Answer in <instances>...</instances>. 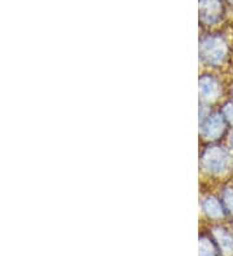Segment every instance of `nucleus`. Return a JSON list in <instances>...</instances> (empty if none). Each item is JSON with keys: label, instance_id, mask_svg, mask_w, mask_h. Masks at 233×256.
Returning <instances> with one entry per match:
<instances>
[{"label": "nucleus", "instance_id": "7ed1b4c3", "mask_svg": "<svg viewBox=\"0 0 233 256\" xmlns=\"http://www.w3.org/2000/svg\"><path fill=\"white\" fill-rule=\"evenodd\" d=\"M225 118L223 114H211L206 119L201 128L202 138L206 140H216L224 134L225 131Z\"/></svg>", "mask_w": 233, "mask_h": 256}, {"label": "nucleus", "instance_id": "39448f33", "mask_svg": "<svg viewBox=\"0 0 233 256\" xmlns=\"http://www.w3.org/2000/svg\"><path fill=\"white\" fill-rule=\"evenodd\" d=\"M214 237L224 255H233V237L229 232L223 228H216L214 229Z\"/></svg>", "mask_w": 233, "mask_h": 256}, {"label": "nucleus", "instance_id": "20e7f679", "mask_svg": "<svg viewBox=\"0 0 233 256\" xmlns=\"http://www.w3.org/2000/svg\"><path fill=\"white\" fill-rule=\"evenodd\" d=\"M199 94L206 101H215L220 94L219 83L212 76L205 75L199 79Z\"/></svg>", "mask_w": 233, "mask_h": 256}, {"label": "nucleus", "instance_id": "6e6552de", "mask_svg": "<svg viewBox=\"0 0 233 256\" xmlns=\"http://www.w3.org/2000/svg\"><path fill=\"white\" fill-rule=\"evenodd\" d=\"M223 200L224 204H225V208L233 215V189H227L224 192Z\"/></svg>", "mask_w": 233, "mask_h": 256}, {"label": "nucleus", "instance_id": "1a4fd4ad", "mask_svg": "<svg viewBox=\"0 0 233 256\" xmlns=\"http://www.w3.org/2000/svg\"><path fill=\"white\" fill-rule=\"evenodd\" d=\"M223 116L229 124L233 126V104H227L223 109Z\"/></svg>", "mask_w": 233, "mask_h": 256}, {"label": "nucleus", "instance_id": "f03ea898", "mask_svg": "<svg viewBox=\"0 0 233 256\" xmlns=\"http://www.w3.org/2000/svg\"><path fill=\"white\" fill-rule=\"evenodd\" d=\"M201 58L208 65H220L227 56V46L220 38H207L201 43Z\"/></svg>", "mask_w": 233, "mask_h": 256}, {"label": "nucleus", "instance_id": "423d86ee", "mask_svg": "<svg viewBox=\"0 0 233 256\" xmlns=\"http://www.w3.org/2000/svg\"><path fill=\"white\" fill-rule=\"evenodd\" d=\"M203 211L206 212V215L208 218H211V219H220L224 216V211H223V207H221L220 202L217 200L212 197H208L203 200Z\"/></svg>", "mask_w": 233, "mask_h": 256}, {"label": "nucleus", "instance_id": "f257e3e1", "mask_svg": "<svg viewBox=\"0 0 233 256\" xmlns=\"http://www.w3.org/2000/svg\"><path fill=\"white\" fill-rule=\"evenodd\" d=\"M202 168L212 175H223L229 171L232 158L223 148L212 146L205 150L201 158Z\"/></svg>", "mask_w": 233, "mask_h": 256}, {"label": "nucleus", "instance_id": "0eeeda50", "mask_svg": "<svg viewBox=\"0 0 233 256\" xmlns=\"http://www.w3.org/2000/svg\"><path fill=\"white\" fill-rule=\"evenodd\" d=\"M198 251V256H217L216 248H215L214 244L206 237H202L201 240H199Z\"/></svg>", "mask_w": 233, "mask_h": 256}, {"label": "nucleus", "instance_id": "9d476101", "mask_svg": "<svg viewBox=\"0 0 233 256\" xmlns=\"http://www.w3.org/2000/svg\"><path fill=\"white\" fill-rule=\"evenodd\" d=\"M230 145L233 146V134H232V136H230Z\"/></svg>", "mask_w": 233, "mask_h": 256}]
</instances>
